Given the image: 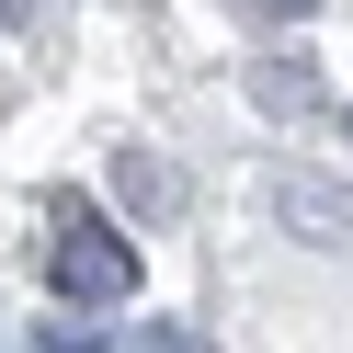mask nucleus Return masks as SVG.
Returning a JSON list of instances; mask_svg holds the SVG:
<instances>
[{"label": "nucleus", "mask_w": 353, "mask_h": 353, "mask_svg": "<svg viewBox=\"0 0 353 353\" xmlns=\"http://www.w3.org/2000/svg\"><path fill=\"white\" fill-rule=\"evenodd\" d=\"M46 274H57V296H69V307H125V296H137V239L103 228V216H69Z\"/></svg>", "instance_id": "1"}, {"label": "nucleus", "mask_w": 353, "mask_h": 353, "mask_svg": "<svg viewBox=\"0 0 353 353\" xmlns=\"http://www.w3.org/2000/svg\"><path fill=\"white\" fill-rule=\"evenodd\" d=\"M274 228L307 251H353V194L330 171H274Z\"/></svg>", "instance_id": "2"}, {"label": "nucleus", "mask_w": 353, "mask_h": 353, "mask_svg": "<svg viewBox=\"0 0 353 353\" xmlns=\"http://www.w3.org/2000/svg\"><path fill=\"white\" fill-rule=\"evenodd\" d=\"M251 103H262V114H319V69H307V57H262Z\"/></svg>", "instance_id": "3"}, {"label": "nucleus", "mask_w": 353, "mask_h": 353, "mask_svg": "<svg viewBox=\"0 0 353 353\" xmlns=\"http://www.w3.org/2000/svg\"><path fill=\"white\" fill-rule=\"evenodd\" d=\"M114 183H125V205H137V216H160V205H171V171L148 160V148H114Z\"/></svg>", "instance_id": "4"}, {"label": "nucleus", "mask_w": 353, "mask_h": 353, "mask_svg": "<svg viewBox=\"0 0 353 353\" xmlns=\"http://www.w3.org/2000/svg\"><path fill=\"white\" fill-rule=\"evenodd\" d=\"M114 353H216V342H205L194 319H137V330H125Z\"/></svg>", "instance_id": "5"}, {"label": "nucleus", "mask_w": 353, "mask_h": 353, "mask_svg": "<svg viewBox=\"0 0 353 353\" xmlns=\"http://www.w3.org/2000/svg\"><path fill=\"white\" fill-rule=\"evenodd\" d=\"M239 12H285V23H296V12H319V0H239Z\"/></svg>", "instance_id": "6"}, {"label": "nucleus", "mask_w": 353, "mask_h": 353, "mask_svg": "<svg viewBox=\"0 0 353 353\" xmlns=\"http://www.w3.org/2000/svg\"><path fill=\"white\" fill-rule=\"evenodd\" d=\"M23 12H34V0H0V23H23Z\"/></svg>", "instance_id": "7"}]
</instances>
